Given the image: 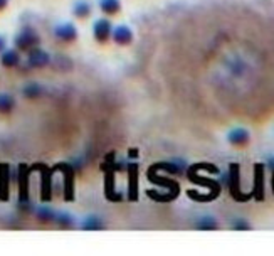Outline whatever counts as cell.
I'll return each mask as SVG.
<instances>
[{
  "mask_svg": "<svg viewBox=\"0 0 274 256\" xmlns=\"http://www.w3.org/2000/svg\"><path fill=\"white\" fill-rule=\"evenodd\" d=\"M14 44H15V49H17V51L27 52L32 48H35V46L41 44V35L37 34V30L27 25V27H24L14 38Z\"/></svg>",
  "mask_w": 274,
  "mask_h": 256,
  "instance_id": "1",
  "label": "cell"
},
{
  "mask_svg": "<svg viewBox=\"0 0 274 256\" xmlns=\"http://www.w3.org/2000/svg\"><path fill=\"white\" fill-rule=\"evenodd\" d=\"M27 67L29 69H42V67L49 66L51 62V54L44 51L39 46H35L30 51H27Z\"/></svg>",
  "mask_w": 274,
  "mask_h": 256,
  "instance_id": "2",
  "label": "cell"
},
{
  "mask_svg": "<svg viewBox=\"0 0 274 256\" xmlns=\"http://www.w3.org/2000/svg\"><path fill=\"white\" fill-rule=\"evenodd\" d=\"M111 32H113V25L108 19H98L96 22L93 24V34L98 43L101 44L108 43V41L111 39Z\"/></svg>",
  "mask_w": 274,
  "mask_h": 256,
  "instance_id": "3",
  "label": "cell"
},
{
  "mask_svg": "<svg viewBox=\"0 0 274 256\" xmlns=\"http://www.w3.org/2000/svg\"><path fill=\"white\" fill-rule=\"evenodd\" d=\"M54 35L62 43H72L77 39V29L72 22H61L54 27Z\"/></svg>",
  "mask_w": 274,
  "mask_h": 256,
  "instance_id": "4",
  "label": "cell"
},
{
  "mask_svg": "<svg viewBox=\"0 0 274 256\" xmlns=\"http://www.w3.org/2000/svg\"><path fill=\"white\" fill-rule=\"evenodd\" d=\"M111 39L118 46H128V44L133 43V30H131L128 25L120 24V25H116V27H113Z\"/></svg>",
  "mask_w": 274,
  "mask_h": 256,
  "instance_id": "5",
  "label": "cell"
},
{
  "mask_svg": "<svg viewBox=\"0 0 274 256\" xmlns=\"http://www.w3.org/2000/svg\"><path fill=\"white\" fill-rule=\"evenodd\" d=\"M227 142L234 147H246L251 142V133L246 128H232L227 133Z\"/></svg>",
  "mask_w": 274,
  "mask_h": 256,
  "instance_id": "6",
  "label": "cell"
},
{
  "mask_svg": "<svg viewBox=\"0 0 274 256\" xmlns=\"http://www.w3.org/2000/svg\"><path fill=\"white\" fill-rule=\"evenodd\" d=\"M155 167L158 169H163V172H167V174H173V175H180L183 174V170H185V160L182 159H173L170 162H162V164H156Z\"/></svg>",
  "mask_w": 274,
  "mask_h": 256,
  "instance_id": "7",
  "label": "cell"
},
{
  "mask_svg": "<svg viewBox=\"0 0 274 256\" xmlns=\"http://www.w3.org/2000/svg\"><path fill=\"white\" fill-rule=\"evenodd\" d=\"M0 62L4 67H17L20 64V51L5 48L0 52Z\"/></svg>",
  "mask_w": 274,
  "mask_h": 256,
  "instance_id": "8",
  "label": "cell"
},
{
  "mask_svg": "<svg viewBox=\"0 0 274 256\" xmlns=\"http://www.w3.org/2000/svg\"><path fill=\"white\" fill-rule=\"evenodd\" d=\"M42 95H44V86L39 83H29L22 88V96L27 100H37Z\"/></svg>",
  "mask_w": 274,
  "mask_h": 256,
  "instance_id": "9",
  "label": "cell"
},
{
  "mask_svg": "<svg viewBox=\"0 0 274 256\" xmlns=\"http://www.w3.org/2000/svg\"><path fill=\"white\" fill-rule=\"evenodd\" d=\"M56 212H57L56 209H52L49 206H39V207L34 209L35 217H37L39 221H42V223H54Z\"/></svg>",
  "mask_w": 274,
  "mask_h": 256,
  "instance_id": "10",
  "label": "cell"
},
{
  "mask_svg": "<svg viewBox=\"0 0 274 256\" xmlns=\"http://www.w3.org/2000/svg\"><path fill=\"white\" fill-rule=\"evenodd\" d=\"M126 170H128V174H130V199L136 201V191H138V186H136V179H138V165L130 164Z\"/></svg>",
  "mask_w": 274,
  "mask_h": 256,
  "instance_id": "11",
  "label": "cell"
},
{
  "mask_svg": "<svg viewBox=\"0 0 274 256\" xmlns=\"http://www.w3.org/2000/svg\"><path fill=\"white\" fill-rule=\"evenodd\" d=\"M99 10L106 15H114L121 10V2L120 0H99L98 2Z\"/></svg>",
  "mask_w": 274,
  "mask_h": 256,
  "instance_id": "12",
  "label": "cell"
},
{
  "mask_svg": "<svg viewBox=\"0 0 274 256\" xmlns=\"http://www.w3.org/2000/svg\"><path fill=\"white\" fill-rule=\"evenodd\" d=\"M103 228H104L103 219H99L98 216H94V214L88 216V217L83 221V224H81L83 231H99V229H103Z\"/></svg>",
  "mask_w": 274,
  "mask_h": 256,
  "instance_id": "13",
  "label": "cell"
},
{
  "mask_svg": "<svg viewBox=\"0 0 274 256\" xmlns=\"http://www.w3.org/2000/svg\"><path fill=\"white\" fill-rule=\"evenodd\" d=\"M91 12H93L91 4L86 2V0H77L74 7H72V14H74L77 19H86L91 15Z\"/></svg>",
  "mask_w": 274,
  "mask_h": 256,
  "instance_id": "14",
  "label": "cell"
},
{
  "mask_svg": "<svg viewBox=\"0 0 274 256\" xmlns=\"http://www.w3.org/2000/svg\"><path fill=\"white\" fill-rule=\"evenodd\" d=\"M15 108V98L9 93H0V115L12 113Z\"/></svg>",
  "mask_w": 274,
  "mask_h": 256,
  "instance_id": "15",
  "label": "cell"
},
{
  "mask_svg": "<svg viewBox=\"0 0 274 256\" xmlns=\"http://www.w3.org/2000/svg\"><path fill=\"white\" fill-rule=\"evenodd\" d=\"M195 228L200 229V231H214V229L219 228V223L217 219L212 216H202L195 223Z\"/></svg>",
  "mask_w": 274,
  "mask_h": 256,
  "instance_id": "16",
  "label": "cell"
},
{
  "mask_svg": "<svg viewBox=\"0 0 274 256\" xmlns=\"http://www.w3.org/2000/svg\"><path fill=\"white\" fill-rule=\"evenodd\" d=\"M54 223L57 224V226L69 229V228L74 226V217H72L71 214L67 212V211H57V212H56V219H54Z\"/></svg>",
  "mask_w": 274,
  "mask_h": 256,
  "instance_id": "17",
  "label": "cell"
},
{
  "mask_svg": "<svg viewBox=\"0 0 274 256\" xmlns=\"http://www.w3.org/2000/svg\"><path fill=\"white\" fill-rule=\"evenodd\" d=\"M232 229H237V231H247V229H251V224L246 221V219H236L232 223Z\"/></svg>",
  "mask_w": 274,
  "mask_h": 256,
  "instance_id": "18",
  "label": "cell"
},
{
  "mask_svg": "<svg viewBox=\"0 0 274 256\" xmlns=\"http://www.w3.org/2000/svg\"><path fill=\"white\" fill-rule=\"evenodd\" d=\"M5 48H7V41H5L4 35H0V52H2Z\"/></svg>",
  "mask_w": 274,
  "mask_h": 256,
  "instance_id": "19",
  "label": "cell"
},
{
  "mask_svg": "<svg viewBox=\"0 0 274 256\" xmlns=\"http://www.w3.org/2000/svg\"><path fill=\"white\" fill-rule=\"evenodd\" d=\"M136 155H138V150H135V149H131L130 150V152H128V157H130V159H138V157H136Z\"/></svg>",
  "mask_w": 274,
  "mask_h": 256,
  "instance_id": "20",
  "label": "cell"
},
{
  "mask_svg": "<svg viewBox=\"0 0 274 256\" xmlns=\"http://www.w3.org/2000/svg\"><path fill=\"white\" fill-rule=\"evenodd\" d=\"M9 5V0H0V10H4Z\"/></svg>",
  "mask_w": 274,
  "mask_h": 256,
  "instance_id": "21",
  "label": "cell"
},
{
  "mask_svg": "<svg viewBox=\"0 0 274 256\" xmlns=\"http://www.w3.org/2000/svg\"><path fill=\"white\" fill-rule=\"evenodd\" d=\"M272 170H274V169H272ZM272 182H274V180H272Z\"/></svg>",
  "mask_w": 274,
  "mask_h": 256,
  "instance_id": "22",
  "label": "cell"
}]
</instances>
